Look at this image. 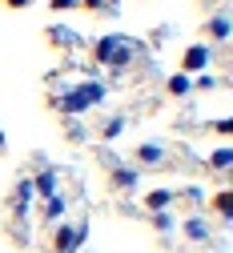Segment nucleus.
Segmentation results:
<instances>
[{
    "label": "nucleus",
    "mask_w": 233,
    "mask_h": 253,
    "mask_svg": "<svg viewBox=\"0 0 233 253\" xmlns=\"http://www.w3.org/2000/svg\"><path fill=\"white\" fill-rule=\"evenodd\" d=\"M137 52H141V44L133 41V37H121V33H109V37L96 41V60H101V65H109V69L133 65V60H137Z\"/></svg>",
    "instance_id": "f257e3e1"
},
{
    "label": "nucleus",
    "mask_w": 233,
    "mask_h": 253,
    "mask_svg": "<svg viewBox=\"0 0 233 253\" xmlns=\"http://www.w3.org/2000/svg\"><path fill=\"white\" fill-rule=\"evenodd\" d=\"M101 97H105V84H101V81H85V84H77L73 92H60L52 105H56L60 113H85V109H93Z\"/></svg>",
    "instance_id": "f03ea898"
},
{
    "label": "nucleus",
    "mask_w": 233,
    "mask_h": 253,
    "mask_svg": "<svg viewBox=\"0 0 233 253\" xmlns=\"http://www.w3.org/2000/svg\"><path fill=\"white\" fill-rule=\"evenodd\" d=\"M209 60H213V48H209V44H193V48H185V73H201Z\"/></svg>",
    "instance_id": "7ed1b4c3"
},
{
    "label": "nucleus",
    "mask_w": 233,
    "mask_h": 253,
    "mask_svg": "<svg viewBox=\"0 0 233 253\" xmlns=\"http://www.w3.org/2000/svg\"><path fill=\"white\" fill-rule=\"evenodd\" d=\"M32 193H41V197H56V173H52V169H41L37 181H32Z\"/></svg>",
    "instance_id": "20e7f679"
},
{
    "label": "nucleus",
    "mask_w": 233,
    "mask_h": 253,
    "mask_svg": "<svg viewBox=\"0 0 233 253\" xmlns=\"http://www.w3.org/2000/svg\"><path fill=\"white\" fill-rule=\"evenodd\" d=\"M28 201H32V181H20L16 185V197H12V209L16 213H28Z\"/></svg>",
    "instance_id": "39448f33"
},
{
    "label": "nucleus",
    "mask_w": 233,
    "mask_h": 253,
    "mask_svg": "<svg viewBox=\"0 0 233 253\" xmlns=\"http://www.w3.org/2000/svg\"><path fill=\"white\" fill-rule=\"evenodd\" d=\"M185 233H189L193 241H209V225H205V217H189V221H185Z\"/></svg>",
    "instance_id": "423d86ee"
},
{
    "label": "nucleus",
    "mask_w": 233,
    "mask_h": 253,
    "mask_svg": "<svg viewBox=\"0 0 233 253\" xmlns=\"http://www.w3.org/2000/svg\"><path fill=\"white\" fill-rule=\"evenodd\" d=\"M137 157H141V165H161V157H165V149L149 141V145H141V149H137Z\"/></svg>",
    "instance_id": "0eeeda50"
},
{
    "label": "nucleus",
    "mask_w": 233,
    "mask_h": 253,
    "mask_svg": "<svg viewBox=\"0 0 233 253\" xmlns=\"http://www.w3.org/2000/svg\"><path fill=\"white\" fill-rule=\"evenodd\" d=\"M56 249H60V253H73V249H77V229H69V225L56 229Z\"/></svg>",
    "instance_id": "6e6552de"
},
{
    "label": "nucleus",
    "mask_w": 233,
    "mask_h": 253,
    "mask_svg": "<svg viewBox=\"0 0 233 253\" xmlns=\"http://www.w3.org/2000/svg\"><path fill=\"white\" fill-rule=\"evenodd\" d=\"M113 181H117L121 189H137V169H125V165H117V169H113Z\"/></svg>",
    "instance_id": "1a4fd4ad"
},
{
    "label": "nucleus",
    "mask_w": 233,
    "mask_h": 253,
    "mask_svg": "<svg viewBox=\"0 0 233 253\" xmlns=\"http://www.w3.org/2000/svg\"><path fill=\"white\" fill-rule=\"evenodd\" d=\"M209 37H213V41H225V37H229V16H225V12L209 20Z\"/></svg>",
    "instance_id": "9d476101"
},
{
    "label": "nucleus",
    "mask_w": 233,
    "mask_h": 253,
    "mask_svg": "<svg viewBox=\"0 0 233 253\" xmlns=\"http://www.w3.org/2000/svg\"><path fill=\"white\" fill-rule=\"evenodd\" d=\"M173 205V189H157V193H149V209H165Z\"/></svg>",
    "instance_id": "9b49d317"
},
{
    "label": "nucleus",
    "mask_w": 233,
    "mask_h": 253,
    "mask_svg": "<svg viewBox=\"0 0 233 253\" xmlns=\"http://www.w3.org/2000/svg\"><path fill=\"white\" fill-rule=\"evenodd\" d=\"M64 213V197H45V221H56Z\"/></svg>",
    "instance_id": "f8f14e48"
},
{
    "label": "nucleus",
    "mask_w": 233,
    "mask_h": 253,
    "mask_svg": "<svg viewBox=\"0 0 233 253\" xmlns=\"http://www.w3.org/2000/svg\"><path fill=\"white\" fill-rule=\"evenodd\" d=\"M189 88H193V81H189L185 73H177V77L169 81V92H173V97H185V92H189Z\"/></svg>",
    "instance_id": "ddd939ff"
},
{
    "label": "nucleus",
    "mask_w": 233,
    "mask_h": 253,
    "mask_svg": "<svg viewBox=\"0 0 233 253\" xmlns=\"http://www.w3.org/2000/svg\"><path fill=\"white\" fill-rule=\"evenodd\" d=\"M52 41H56V44H77L81 37H77V33H69L64 24H56V28H52Z\"/></svg>",
    "instance_id": "4468645a"
},
{
    "label": "nucleus",
    "mask_w": 233,
    "mask_h": 253,
    "mask_svg": "<svg viewBox=\"0 0 233 253\" xmlns=\"http://www.w3.org/2000/svg\"><path fill=\"white\" fill-rule=\"evenodd\" d=\"M217 213H221V217H225V221H229V217H233V193H229V189H225V193H221V197H217Z\"/></svg>",
    "instance_id": "2eb2a0df"
},
{
    "label": "nucleus",
    "mask_w": 233,
    "mask_h": 253,
    "mask_svg": "<svg viewBox=\"0 0 233 253\" xmlns=\"http://www.w3.org/2000/svg\"><path fill=\"white\" fill-rule=\"evenodd\" d=\"M233 165V149H217L213 153V169H229Z\"/></svg>",
    "instance_id": "dca6fc26"
},
{
    "label": "nucleus",
    "mask_w": 233,
    "mask_h": 253,
    "mask_svg": "<svg viewBox=\"0 0 233 253\" xmlns=\"http://www.w3.org/2000/svg\"><path fill=\"white\" fill-rule=\"evenodd\" d=\"M153 225H157L161 233H169V229H173V213H165V209H157V217H153Z\"/></svg>",
    "instance_id": "f3484780"
},
{
    "label": "nucleus",
    "mask_w": 233,
    "mask_h": 253,
    "mask_svg": "<svg viewBox=\"0 0 233 253\" xmlns=\"http://www.w3.org/2000/svg\"><path fill=\"white\" fill-rule=\"evenodd\" d=\"M125 129V117H113V121H105V137H117Z\"/></svg>",
    "instance_id": "a211bd4d"
},
{
    "label": "nucleus",
    "mask_w": 233,
    "mask_h": 253,
    "mask_svg": "<svg viewBox=\"0 0 233 253\" xmlns=\"http://www.w3.org/2000/svg\"><path fill=\"white\" fill-rule=\"evenodd\" d=\"M81 0H52V8H77Z\"/></svg>",
    "instance_id": "6ab92c4d"
},
{
    "label": "nucleus",
    "mask_w": 233,
    "mask_h": 253,
    "mask_svg": "<svg viewBox=\"0 0 233 253\" xmlns=\"http://www.w3.org/2000/svg\"><path fill=\"white\" fill-rule=\"evenodd\" d=\"M8 4H16V8H24V4H28V0H8Z\"/></svg>",
    "instance_id": "aec40b11"
},
{
    "label": "nucleus",
    "mask_w": 233,
    "mask_h": 253,
    "mask_svg": "<svg viewBox=\"0 0 233 253\" xmlns=\"http://www.w3.org/2000/svg\"><path fill=\"white\" fill-rule=\"evenodd\" d=\"M0 149H4V137H0Z\"/></svg>",
    "instance_id": "412c9836"
}]
</instances>
